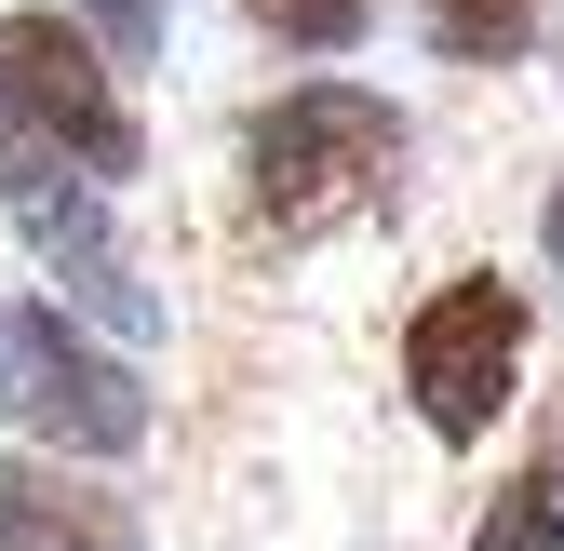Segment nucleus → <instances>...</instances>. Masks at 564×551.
<instances>
[{"label":"nucleus","mask_w":564,"mask_h":551,"mask_svg":"<svg viewBox=\"0 0 564 551\" xmlns=\"http://www.w3.org/2000/svg\"><path fill=\"white\" fill-rule=\"evenodd\" d=\"M0 134L54 149L67 175H95V188L149 175V121H134L108 41L82 14H54V0H41V14H0Z\"/></svg>","instance_id":"obj_4"},{"label":"nucleus","mask_w":564,"mask_h":551,"mask_svg":"<svg viewBox=\"0 0 564 551\" xmlns=\"http://www.w3.org/2000/svg\"><path fill=\"white\" fill-rule=\"evenodd\" d=\"M470 551H564V444H524L470 511Z\"/></svg>","instance_id":"obj_6"},{"label":"nucleus","mask_w":564,"mask_h":551,"mask_svg":"<svg viewBox=\"0 0 564 551\" xmlns=\"http://www.w3.org/2000/svg\"><path fill=\"white\" fill-rule=\"evenodd\" d=\"M538 256H551V283H564V175H551V202H538Z\"/></svg>","instance_id":"obj_10"},{"label":"nucleus","mask_w":564,"mask_h":551,"mask_svg":"<svg viewBox=\"0 0 564 551\" xmlns=\"http://www.w3.org/2000/svg\"><path fill=\"white\" fill-rule=\"evenodd\" d=\"M431 54L444 67H524L538 54V0H431Z\"/></svg>","instance_id":"obj_7"},{"label":"nucleus","mask_w":564,"mask_h":551,"mask_svg":"<svg viewBox=\"0 0 564 551\" xmlns=\"http://www.w3.org/2000/svg\"><path fill=\"white\" fill-rule=\"evenodd\" d=\"M0 418L28 431V457L108 471V457H134L162 431V390L134 377V350H108L54 296H0Z\"/></svg>","instance_id":"obj_3"},{"label":"nucleus","mask_w":564,"mask_h":551,"mask_svg":"<svg viewBox=\"0 0 564 551\" xmlns=\"http://www.w3.org/2000/svg\"><path fill=\"white\" fill-rule=\"evenodd\" d=\"M242 28L282 54H364L377 41V0H242Z\"/></svg>","instance_id":"obj_8"},{"label":"nucleus","mask_w":564,"mask_h":551,"mask_svg":"<svg viewBox=\"0 0 564 551\" xmlns=\"http://www.w3.org/2000/svg\"><path fill=\"white\" fill-rule=\"evenodd\" d=\"M524 350H538V296L511 269H444V283L403 310V336H390L403 403H416V431L444 457H484L524 418Z\"/></svg>","instance_id":"obj_2"},{"label":"nucleus","mask_w":564,"mask_h":551,"mask_svg":"<svg viewBox=\"0 0 564 551\" xmlns=\"http://www.w3.org/2000/svg\"><path fill=\"white\" fill-rule=\"evenodd\" d=\"M229 175H242V216L269 242H323V229L377 216V202L403 188V121L364 82H282L269 108H242Z\"/></svg>","instance_id":"obj_1"},{"label":"nucleus","mask_w":564,"mask_h":551,"mask_svg":"<svg viewBox=\"0 0 564 551\" xmlns=\"http://www.w3.org/2000/svg\"><path fill=\"white\" fill-rule=\"evenodd\" d=\"M67 14H82V28L108 41V67H149V54H162V14H175V0H67Z\"/></svg>","instance_id":"obj_9"},{"label":"nucleus","mask_w":564,"mask_h":551,"mask_svg":"<svg viewBox=\"0 0 564 551\" xmlns=\"http://www.w3.org/2000/svg\"><path fill=\"white\" fill-rule=\"evenodd\" d=\"M0 551H149L134 498L108 471H67V457H0Z\"/></svg>","instance_id":"obj_5"}]
</instances>
